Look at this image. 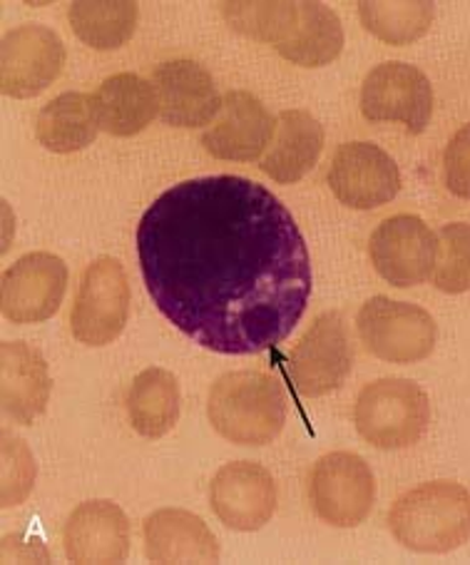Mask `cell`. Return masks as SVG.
Here are the masks:
<instances>
[{
	"label": "cell",
	"instance_id": "1",
	"mask_svg": "<svg viewBox=\"0 0 470 565\" xmlns=\"http://www.w3.org/2000/svg\"><path fill=\"white\" fill-rule=\"evenodd\" d=\"M137 259L157 309L217 354L281 344L311 297L299 224L277 194L237 174L162 192L137 224Z\"/></svg>",
	"mask_w": 470,
	"mask_h": 565
},
{
	"label": "cell",
	"instance_id": "2",
	"mask_svg": "<svg viewBox=\"0 0 470 565\" xmlns=\"http://www.w3.org/2000/svg\"><path fill=\"white\" fill-rule=\"evenodd\" d=\"M214 431L239 446H267L287 424V396L277 379L232 372L214 382L207 402Z\"/></svg>",
	"mask_w": 470,
	"mask_h": 565
},
{
	"label": "cell",
	"instance_id": "3",
	"mask_svg": "<svg viewBox=\"0 0 470 565\" xmlns=\"http://www.w3.org/2000/svg\"><path fill=\"white\" fill-rule=\"evenodd\" d=\"M388 529L408 551H453L470 539V493L446 481L418 486L394 503Z\"/></svg>",
	"mask_w": 470,
	"mask_h": 565
},
{
	"label": "cell",
	"instance_id": "4",
	"mask_svg": "<svg viewBox=\"0 0 470 565\" xmlns=\"http://www.w3.org/2000/svg\"><path fill=\"white\" fill-rule=\"evenodd\" d=\"M428 396L408 379H378L359 394L354 422L371 446L396 451L414 446L428 426Z\"/></svg>",
	"mask_w": 470,
	"mask_h": 565
},
{
	"label": "cell",
	"instance_id": "5",
	"mask_svg": "<svg viewBox=\"0 0 470 565\" xmlns=\"http://www.w3.org/2000/svg\"><path fill=\"white\" fill-rule=\"evenodd\" d=\"M356 327L368 352L391 364L420 362L436 347L434 317L408 301L368 299L359 311Z\"/></svg>",
	"mask_w": 470,
	"mask_h": 565
},
{
	"label": "cell",
	"instance_id": "6",
	"mask_svg": "<svg viewBox=\"0 0 470 565\" xmlns=\"http://www.w3.org/2000/svg\"><path fill=\"white\" fill-rule=\"evenodd\" d=\"M309 495L321 521L334 529H356L374 509L376 481L361 456L334 451L313 466Z\"/></svg>",
	"mask_w": 470,
	"mask_h": 565
},
{
	"label": "cell",
	"instance_id": "7",
	"mask_svg": "<svg viewBox=\"0 0 470 565\" xmlns=\"http://www.w3.org/2000/svg\"><path fill=\"white\" fill-rule=\"evenodd\" d=\"M130 315V285L120 259L100 257L85 269L73 309V334L87 347H107L122 334Z\"/></svg>",
	"mask_w": 470,
	"mask_h": 565
},
{
	"label": "cell",
	"instance_id": "8",
	"mask_svg": "<svg viewBox=\"0 0 470 565\" xmlns=\"http://www.w3.org/2000/svg\"><path fill=\"white\" fill-rule=\"evenodd\" d=\"M351 364L354 347L346 321L339 311H327L293 347L289 372L301 396H327L346 382Z\"/></svg>",
	"mask_w": 470,
	"mask_h": 565
},
{
	"label": "cell",
	"instance_id": "9",
	"mask_svg": "<svg viewBox=\"0 0 470 565\" xmlns=\"http://www.w3.org/2000/svg\"><path fill=\"white\" fill-rule=\"evenodd\" d=\"M434 110L428 77L414 65L384 63L366 75L361 113L368 122H400L408 132H424Z\"/></svg>",
	"mask_w": 470,
	"mask_h": 565
},
{
	"label": "cell",
	"instance_id": "10",
	"mask_svg": "<svg viewBox=\"0 0 470 565\" xmlns=\"http://www.w3.org/2000/svg\"><path fill=\"white\" fill-rule=\"evenodd\" d=\"M368 255L388 285L416 287L434 275L438 239L424 220L414 214H398L378 224L368 242Z\"/></svg>",
	"mask_w": 470,
	"mask_h": 565
},
{
	"label": "cell",
	"instance_id": "11",
	"mask_svg": "<svg viewBox=\"0 0 470 565\" xmlns=\"http://www.w3.org/2000/svg\"><path fill=\"white\" fill-rule=\"evenodd\" d=\"M327 180L339 202L351 210H376L394 200L400 188L394 158L374 142L341 145Z\"/></svg>",
	"mask_w": 470,
	"mask_h": 565
},
{
	"label": "cell",
	"instance_id": "12",
	"mask_svg": "<svg viewBox=\"0 0 470 565\" xmlns=\"http://www.w3.org/2000/svg\"><path fill=\"white\" fill-rule=\"evenodd\" d=\"M65 65V45L45 25H21L3 35L0 81L11 97H35L55 83Z\"/></svg>",
	"mask_w": 470,
	"mask_h": 565
},
{
	"label": "cell",
	"instance_id": "13",
	"mask_svg": "<svg viewBox=\"0 0 470 565\" xmlns=\"http://www.w3.org/2000/svg\"><path fill=\"white\" fill-rule=\"evenodd\" d=\"M67 267L51 252H33L3 275V317L13 324H38L63 305Z\"/></svg>",
	"mask_w": 470,
	"mask_h": 565
},
{
	"label": "cell",
	"instance_id": "14",
	"mask_svg": "<svg viewBox=\"0 0 470 565\" xmlns=\"http://www.w3.org/2000/svg\"><path fill=\"white\" fill-rule=\"evenodd\" d=\"M210 501L227 529L242 533L259 531L277 511V483L259 463H227L214 476Z\"/></svg>",
	"mask_w": 470,
	"mask_h": 565
},
{
	"label": "cell",
	"instance_id": "15",
	"mask_svg": "<svg viewBox=\"0 0 470 565\" xmlns=\"http://www.w3.org/2000/svg\"><path fill=\"white\" fill-rule=\"evenodd\" d=\"M274 130H277V120L271 118L259 97L247 90H232L224 95L217 120L202 135V145L220 160L252 162L269 148Z\"/></svg>",
	"mask_w": 470,
	"mask_h": 565
},
{
	"label": "cell",
	"instance_id": "16",
	"mask_svg": "<svg viewBox=\"0 0 470 565\" xmlns=\"http://www.w3.org/2000/svg\"><path fill=\"white\" fill-rule=\"evenodd\" d=\"M160 118L172 128H204L217 120L222 100L212 75L194 61H172L154 71Z\"/></svg>",
	"mask_w": 470,
	"mask_h": 565
},
{
	"label": "cell",
	"instance_id": "17",
	"mask_svg": "<svg viewBox=\"0 0 470 565\" xmlns=\"http://www.w3.org/2000/svg\"><path fill=\"white\" fill-rule=\"evenodd\" d=\"M63 543L73 563H122L130 553V523L113 501H87L67 519Z\"/></svg>",
	"mask_w": 470,
	"mask_h": 565
},
{
	"label": "cell",
	"instance_id": "18",
	"mask_svg": "<svg viewBox=\"0 0 470 565\" xmlns=\"http://www.w3.org/2000/svg\"><path fill=\"white\" fill-rule=\"evenodd\" d=\"M145 555L152 563H217L220 543L200 515L162 509L145 519Z\"/></svg>",
	"mask_w": 470,
	"mask_h": 565
},
{
	"label": "cell",
	"instance_id": "19",
	"mask_svg": "<svg viewBox=\"0 0 470 565\" xmlns=\"http://www.w3.org/2000/svg\"><path fill=\"white\" fill-rule=\"evenodd\" d=\"M0 398L3 412L15 424L31 426L45 412L51 398L47 364L25 342H3L0 347Z\"/></svg>",
	"mask_w": 470,
	"mask_h": 565
},
{
	"label": "cell",
	"instance_id": "20",
	"mask_svg": "<svg viewBox=\"0 0 470 565\" xmlns=\"http://www.w3.org/2000/svg\"><path fill=\"white\" fill-rule=\"evenodd\" d=\"M321 150H324L321 122L307 110H284L277 118V130L259 168L271 180L291 184L313 170Z\"/></svg>",
	"mask_w": 470,
	"mask_h": 565
},
{
	"label": "cell",
	"instance_id": "21",
	"mask_svg": "<svg viewBox=\"0 0 470 565\" xmlns=\"http://www.w3.org/2000/svg\"><path fill=\"white\" fill-rule=\"evenodd\" d=\"M93 110L100 130L115 138H130L142 132L160 113L154 85L135 73L107 77L93 95Z\"/></svg>",
	"mask_w": 470,
	"mask_h": 565
},
{
	"label": "cell",
	"instance_id": "22",
	"mask_svg": "<svg viewBox=\"0 0 470 565\" xmlns=\"http://www.w3.org/2000/svg\"><path fill=\"white\" fill-rule=\"evenodd\" d=\"M130 424L145 438H162L180 418V384L168 369L152 366L135 376L127 392Z\"/></svg>",
	"mask_w": 470,
	"mask_h": 565
},
{
	"label": "cell",
	"instance_id": "23",
	"mask_svg": "<svg viewBox=\"0 0 470 565\" xmlns=\"http://www.w3.org/2000/svg\"><path fill=\"white\" fill-rule=\"evenodd\" d=\"M97 125L93 97L83 93H63L47 103L38 115L35 135L45 150L51 152H77L95 142Z\"/></svg>",
	"mask_w": 470,
	"mask_h": 565
},
{
	"label": "cell",
	"instance_id": "24",
	"mask_svg": "<svg viewBox=\"0 0 470 565\" xmlns=\"http://www.w3.org/2000/svg\"><path fill=\"white\" fill-rule=\"evenodd\" d=\"M344 47V28L339 15L321 3H301V21L279 55L301 67L329 65Z\"/></svg>",
	"mask_w": 470,
	"mask_h": 565
},
{
	"label": "cell",
	"instance_id": "25",
	"mask_svg": "<svg viewBox=\"0 0 470 565\" xmlns=\"http://www.w3.org/2000/svg\"><path fill=\"white\" fill-rule=\"evenodd\" d=\"M67 18L85 45L95 51H115L135 35L137 6L127 0H115V3H85L83 0L71 6Z\"/></svg>",
	"mask_w": 470,
	"mask_h": 565
},
{
	"label": "cell",
	"instance_id": "26",
	"mask_svg": "<svg viewBox=\"0 0 470 565\" xmlns=\"http://www.w3.org/2000/svg\"><path fill=\"white\" fill-rule=\"evenodd\" d=\"M222 11L234 31L269 43L277 51L291 41L301 21V3H224Z\"/></svg>",
	"mask_w": 470,
	"mask_h": 565
},
{
	"label": "cell",
	"instance_id": "27",
	"mask_svg": "<svg viewBox=\"0 0 470 565\" xmlns=\"http://www.w3.org/2000/svg\"><path fill=\"white\" fill-rule=\"evenodd\" d=\"M359 15L366 31L384 43L406 45L428 31L434 3H361Z\"/></svg>",
	"mask_w": 470,
	"mask_h": 565
},
{
	"label": "cell",
	"instance_id": "28",
	"mask_svg": "<svg viewBox=\"0 0 470 565\" xmlns=\"http://www.w3.org/2000/svg\"><path fill=\"white\" fill-rule=\"evenodd\" d=\"M436 287L444 291L470 289V224H448L440 232Z\"/></svg>",
	"mask_w": 470,
	"mask_h": 565
},
{
	"label": "cell",
	"instance_id": "29",
	"mask_svg": "<svg viewBox=\"0 0 470 565\" xmlns=\"http://www.w3.org/2000/svg\"><path fill=\"white\" fill-rule=\"evenodd\" d=\"M35 486V459L25 441L3 436V466H0V503L3 509L23 503Z\"/></svg>",
	"mask_w": 470,
	"mask_h": 565
},
{
	"label": "cell",
	"instance_id": "30",
	"mask_svg": "<svg viewBox=\"0 0 470 565\" xmlns=\"http://www.w3.org/2000/svg\"><path fill=\"white\" fill-rule=\"evenodd\" d=\"M446 182L460 198H470V125L460 130L446 150Z\"/></svg>",
	"mask_w": 470,
	"mask_h": 565
},
{
	"label": "cell",
	"instance_id": "31",
	"mask_svg": "<svg viewBox=\"0 0 470 565\" xmlns=\"http://www.w3.org/2000/svg\"><path fill=\"white\" fill-rule=\"evenodd\" d=\"M21 539L18 535H6L3 539V563L8 561H21V563H31V561H47L51 553L43 548L41 541H31V545H21L18 543Z\"/></svg>",
	"mask_w": 470,
	"mask_h": 565
}]
</instances>
